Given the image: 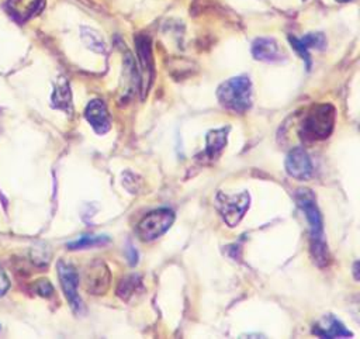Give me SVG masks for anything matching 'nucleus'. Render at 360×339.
Returning a JSON list of instances; mask_svg holds the SVG:
<instances>
[{
    "label": "nucleus",
    "mask_w": 360,
    "mask_h": 339,
    "mask_svg": "<svg viewBox=\"0 0 360 339\" xmlns=\"http://www.w3.org/2000/svg\"><path fill=\"white\" fill-rule=\"evenodd\" d=\"M44 4L45 0H7L6 8L15 21L24 23L39 13Z\"/></svg>",
    "instance_id": "9d476101"
},
{
    "label": "nucleus",
    "mask_w": 360,
    "mask_h": 339,
    "mask_svg": "<svg viewBox=\"0 0 360 339\" xmlns=\"http://www.w3.org/2000/svg\"><path fill=\"white\" fill-rule=\"evenodd\" d=\"M295 201L302 210L308 224H309V238H311V252L312 257L318 266L328 264L329 255L328 246L323 239V222L322 215L316 204L315 194L309 188H298L295 191Z\"/></svg>",
    "instance_id": "f257e3e1"
},
{
    "label": "nucleus",
    "mask_w": 360,
    "mask_h": 339,
    "mask_svg": "<svg viewBox=\"0 0 360 339\" xmlns=\"http://www.w3.org/2000/svg\"><path fill=\"white\" fill-rule=\"evenodd\" d=\"M87 290L93 294H104L110 286V271L103 262H96L87 271Z\"/></svg>",
    "instance_id": "ddd939ff"
},
{
    "label": "nucleus",
    "mask_w": 360,
    "mask_h": 339,
    "mask_svg": "<svg viewBox=\"0 0 360 339\" xmlns=\"http://www.w3.org/2000/svg\"><path fill=\"white\" fill-rule=\"evenodd\" d=\"M292 48L301 55V58L307 62V68H311V59H309V49L316 48L322 49L326 44L323 34L316 32V34H307L302 38H295V37H288Z\"/></svg>",
    "instance_id": "4468645a"
},
{
    "label": "nucleus",
    "mask_w": 360,
    "mask_h": 339,
    "mask_svg": "<svg viewBox=\"0 0 360 339\" xmlns=\"http://www.w3.org/2000/svg\"><path fill=\"white\" fill-rule=\"evenodd\" d=\"M217 97L224 108L242 114L252 105V82L248 76L231 77L219 84Z\"/></svg>",
    "instance_id": "f03ea898"
},
{
    "label": "nucleus",
    "mask_w": 360,
    "mask_h": 339,
    "mask_svg": "<svg viewBox=\"0 0 360 339\" xmlns=\"http://www.w3.org/2000/svg\"><path fill=\"white\" fill-rule=\"evenodd\" d=\"M10 287V280H8V276L6 274V271L0 267V295L6 294V291L8 290Z\"/></svg>",
    "instance_id": "aec40b11"
},
{
    "label": "nucleus",
    "mask_w": 360,
    "mask_h": 339,
    "mask_svg": "<svg viewBox=\"0 0 360 339\" xmlns=\"http://www.w3.org/2000/svg\"><path fill=\"white\" fill-rule=\"evenodd\" d=\"M125 253H127V257H128V262L131 264H135L138 262V253L135 250V248H132V245H128L127 249H125Z\"/></svg>",
    "instance_id": "412c9836"
},
{
    "label": "nucleus",
    "mask_w": 360,
    "mask_h": 339,
    "mask_svg": "<svg viewBox=\"0 0 360 339\" xmlns=\"http://www.w3.org/2000/svg\"><path fill=\"white\" fill-rule=\"evenodd\" d=\"M229 127L226 128H219V129H212L205 136V153L208 155L210 159H215L221 155L226 145V138H228Z\"/></svg>",
    "instance_id": "2eb2a0df"
},
{
    "label": "nucleus",
    "mask_w": 360,
    "mask_h": 339,
    "mask_svg": "<svg viewBox=\"0 0 360 339\" xmlns=\"http://www.w3.org/2000/svg\"><path fill=\"white\" fill-rule=\"evenodd\" d=\"M110 241L108 236L105 235H84L80 239L68 243L69 249H84V248H91L97 245H104Z\"/></svg>",
    "instance_id": "dca6fc26"
},
{
    "label": "nucleus",
    "mask_w": 360,
    "mask_h": 339,
    "mask_svg": "<svg viewBox=\"0 0 360 339\" xmlns=\"http://www.w3.org/2000/svg\"><path fill=\"white\" fill-rule=\"evenodd\" d=\"M83 41L86 42V45L97 52H103L104 51V41L103 38L93 30H87L83 28Z\"/></svg>",
    "instance_id": "f3484780"
},
{
    "label": "nucleus",
    "mask_w": 360,
    "mask_h": 339,
    "mask_svg": "<svg viewBox=\"0 0 360 339\" xmlns=\"http://www.w3.org/2000/svg\"><path fill=\"white\" fill-rule=\"evenodd\" d=\"M217 208L228 226H236L243 218L245 212L250 205V196L248 191H240L238 194H226L218 191L215 196Z\"/></svg>",
    "instance_id": "20e7f679"
},
{
    "label": "nucleus",
    "mask_w": 360,
    "mask_h": 339,
    "mask_svg": "<svg viewBox=\"0 0 360 339\" xmlns=\"http://www.w3.org/2000/svg\"><path fill=\"white\" fill-rule=\"evenodd\" d=\"M336 110L332 104H318L311 108L302 122V134L309 139L328 138L335 127Z\"/></svg>",
    "instance_id": "7ed1b4c3"
},
{
    "label": "nucleus",
    "mask_w": 360,
    "mask_h": 339,
    "mask_svg": "<svg viewBox=\"0 0 360 339\" xmlns=\"http://www.w3.org/2000/svg\"><path fill=\"white\" fill-rule=\"evenodd\" d=\"M174 214L169 208H159L146 214L136 225V235L141 241L149 242L162 236L173 224Z\"/></svg>",
    "instance_id": "39448f33"
},
{
    "label": "nucleus",
    "mask_w": 360,
    "mask_h": 339,
    "mask_svg": "<svg viewBox=\"0 0 360 339\" xmlns=\"http://www.w3.org/2000/svg\"><path fill=\"white\" fill-rule=\"evenodd\" d=\"M136 48H138V56L141 62V72H142V91H148L152 80H153V60L150 53V45L148 38L142 37L136 39Z\"/></svg>",
    "instance_id": "f8f14e48"
},
{
    "label": "nucleus",
    "mask_w": 360,
    "mask_h": 339,
    "mask_svg": "<svg viewBox=\"0 0 360 339\" xmlns=\"http://www.w3.org/2000/svg\"><path fill=\"white\" fill-rule=\"evenodd\" d=\"M84 117L87 122L93 127V129L103 135L111 128V117L105 104L101 100H91L84 110Z\"/></svg>",
    "instance_id": "6e6552de"
},
{
    "label": "nucleus",
    "mask_w": 360,
    "mask_h": 339,
    "mask_svg": "<svg viewBox=\"0 0 360 339\" xmlns=\"http://www.w3.org/2000/svg\"><path fill=\"white\" fill-rule=\"evenodd\" d=\"M35 291H37L39 295L48 297V295L52 294L53 287H52V284H51L48 280L42 279V280H38V281L35 283Z\"/></svg>",
    "instance_id": "6ab92c4d"
},
{
    "label": "nucleus",
    "mask_w": 360,
    "mask_h": 339,
    "mask_svg": "<svg viewBox=\"0 0 360 339\" xmlns=\"http://www.w3.org/2000/svg\"><path fill=\"white\" fill-rule=\"evenodd\" d=\"M285 172L297 180H307L312 176L314 166L309 155L302 148H294L285 158Z\"/></svg>",
    "instance_id": "0eeeda50"
},
{
    "label": "nucleus",
    "mask_w": 360,
    "mask_h": 339,
    "mask_svg": "<svg viewBox=\"0 0 360 339\" xmlns=\"http://www.w3.org/2000/svg\"><path fill=\"white\" fill-rule=\"evenodd\" d=\"M312 333L319 338H330V339L353 336V333L349 329H346L345 325L330 314L322 316V319L314 325Z\"/></svg>",
    "instance_id": "9b49d317"
},
{
    "label": "nucleus",
    "mask_w": 360,
    "mask_h": 339,
    "mask_svg": "<svg viewBox=\"0 0 360 339\" xmlns=\"http://www.w3.org/2000/svg\"><path fill=\"white\" fill-rule=\"evenodd\" d=\"M58 274H59L60 286H62V290L65 293L66 300L69 301L72 309L76 314H80L83 311V302H82V298L77 293L79 276H77L76 269L70 263L59 260L58 262Z\"/></svg>",
    "instance_id": "423d86ee"
},
{
    "label": "nucleus",
    "mask_w": 360,
    "mask_h": 339,
    "mask_svg": "<svg viewBox=\"0 0 360 339\" xmlns=\"http://www.w3.org/2000/svg\"><path fill=\"white\" fill-rule=\"evenodd\" d=\"M138 284H139V279H138L136 276L125 277V279L121 281V284H120L117 293H118V295H120L121 298H128V295H131V294L135 293Z\"/></svg>",
    "instance_id": "a211bd4d"
},
{
    "label": "nucleus",
    "mask_w": 360,
    "mask_h": 339,
    "mask_svg": "<svg viewBox=\"0 0 360 339\" xmlns=\"http://www.w3.org/2000/svg\"><path fill=\"white\" fill-rule=\"evenodd\" d=\"M339 1H350V0H339Z\"/></svg>",
    "instance_id": "4be33fe9"
},
{
    "label": "nucleus",
    "mask_w": 360,
    "mask_h": 339,
    "mask_svg": "<svg viewBox=\"0 0 360 339\" xmlns=\"http://www.w3.org/2000/svg\"><path fill=\"white\" fill-rule=\"evenodd\" d=\"M252 55L255 59L264 62H280L285 58L283 48L274 38H257L252 45Z\"/></svg>",
    "instance_id": "1a4fd4ad"
}]
</instances>
